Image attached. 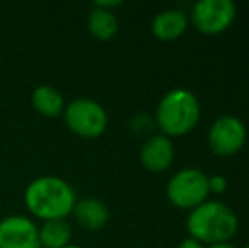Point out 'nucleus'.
I'll list each match as a JSON object with an SVG mask.
<instances>
[{
    "instance_id": "nucleus-1",
    "label": "nucleus",
    "mask_w": 249,
    "mask_h": 248,
    "mask_svg": "<svg viewBox=\"0 0 249 248\" xmlns=\"http://www.w3.org/2000/svg\"><path fill=\"white\" fill-rule=\"evenodd\" d=\"M76 202L73 187L65 179L44 175L34 179L24 191V204L27 211L41 221L66 219Z\"/></svg>"
},
{
    "instance_id": "nucleus-2",
    "label": "nucleus",
    "mask_w": 249,
    "mask_h": 248,
    "mask_svg": "<svg viewBox=\"0 0 249 248\" xmlns=\"http://www.w3.org/2000/svg\"><path fill=\"white\" fill-rule=\"evenodd\" d=\"M239 229V218L231 206L217 199H207L188 212V236L202 245L229 242Z\"/></svg>"
},
{
    "instance_id": "nucleus-3",
    "label": "nucleus",
    "mask_w": 249,
    "mask_h": 248,
    "mask_svg": "<svg viewBox=\"0 0 249 248\" xmlns=\"http://www.w3.org/2000/svg\"><path fill=\"white\" fill-rule=\"evenodd\" d=\"M200 116L202 109L198 97L188 89H173L168 90L158 102L154 123L161 134L173 139L194 131Z\"/></svg>"
},
{
    "instance_id": "nucleus-4",
    "label": "nucleus",
    "mask_w": 249,
    "mask_h": 248,
    "mask_svg": "<svg viewBox=\"0 0 249 248\" xmlns=\"http://www.w3.org/2000/svg\"><path fill=\"white\" fill-rule=\"evenodd\" d=\"M209 175L195 167H187L171 175L166 184V197L171 206L192 211L209 199Z\"/></svg>"
},
{
    "instance_id": "nucleus-5",
    "label": "nucleus",
    "mask_w": 249,
    "mask_h": 248,
    "mask_svg": "<svg viewBox=\"0 0 249 248\" xmlns=\"http://www.w3.org/2000/svg\"><path fill=\"white\" fill-rule=\"evenodd\" d=\"M63 119L73 134L83 139L99 138L107 131L108 126V116L104 106L97 100L85 99V97L66 104L63 111Z\"/></svg>"
},
{
    "instance_id": "nucleus-6",
    "label": "nucleus",
    "mask_w": 249,
    "mask_h": 248,
    "mask_svg": "<svg viewBox=\"0 0 249 248\" xmlns=\"http://www.w3.org/2000/svg\"><path fill=\"white\" fill-rule=\"evenodd\" d=\"M236 16L237 7L232 0H198L190 10L192 24L207 36L226 33L236 20Z\"/></svg>"
},
{
    "instance_id": "nucleus-7",
    "label": "nucleus",
    "mask_w": 249,
    "mask_h": 248,
    "mask_svg": "<svg viewBox=\"0 0 249 248\" xmlns=\"http://www.w3.org/2000/svg\"><path fill=\"white\" fill-rule=\"evenodd\" d=\"M248 139V128L243 119L237 116L217 117L209 128L207 143L212 153L219 156H232L244 148Z\"/></svg>"
},
{
    "instance_id": "nucleus-8",
    "label": "nucleus",
    "mask_w": 249,
    "mask_h": 248,
    "mask_svg": "<svg viewBox=\"0 0 249 248\" xmlns=\"http://www.w3.org/2000/svg\"><path fill=\"white\" fill-rule=\"evenodd\" d=\"M0 248H41L39 226L27 216H7L0 221Z\"/></svg>"
},
{
    "instance_id": "nucleus-9",
    "label": "nucleus",
    "mask_w": 249,
    "mask_h": 248,
    "mask_svg": "<svg viewBox=\"0 0 249 248\" xmlns=\"http://www.w3.org/2000/svg\"><path fill=\"white\" fill-rule=\"evenodd\" d=\"M139 160H141L142 167L149 172L160 173L168 170L175 160L173 139L161 133L148 136V139L142 143L141 150H139Z\"/></svg>"
},
{
    "instance_id": "nucleus-10",
    "label": "nucleus",
    "mask_w": 249,
    "mask_h": 248,
    "mask_svg": "<svg viewBox=\"0 0 249 248\" xmlns=\"http://www.w3.org/2000/svg\"><path fill=\"white\" fill-rule=\"evenodd\" d=\"M71 214L76 225L90 233L104 229L110 219V211H108L107 204L97 197L76 199Z\"/></svg>"
},
{
    "instance_id": "nucleus-11",
    "label": "nucleus",
    "mask_w": 249,
    "mask_h": 248,
    "mask_svg": "<svg viewBox=\"0 0 249 248\" xmlns=\"http://www.w3.org/2000/svg\"><path fill=\"white\" fill-rule=\"evenodd\" d=\"M188 27V17L180 9H164L154 16L151 22V33L160 41H175L185 34Z\"/></svg>"
},
{
    "instance_id": "nucleus-12",
    "label": "nucleus",
    "mask_w": 249,
    "mask_h": 248,
    "mask_svg": "<svg viewBox=\"0 0 249 248\" xmlns=\"http://www.w3.org/2000/svg\"><path fill=\"white\" fill-rule=\"evenodd\" d=\"M31 102L37 114L44 117H59L65 111V99L61 92L51 85H39L34 89Z\"/></svg>"
},
{
    "instance_id": "nucleus-13",
    "label": "nucleus",
    "mask_w": 249,
    "mask_h": 248,
    "mask_svg": "<svg viewBox=\"0 0 249 248\" xmlns=\"http://www.w3.org/2000/svg\"><path fill=\"white\" fill-rule=\"evenodd\" d=\"M87 27L97 41L105 43L119 33V19L112 10H105L93 5L87 17Z\"/></svg>"
},
{
    "instance_id": "nucleus-14",
    "label": "nucleus",
    "mask_w": 249,
    "mask_h": 248,
    "mask_svg": "<svg viewBox=\"0 0 249 248\" xmlns=\"http://www.w3.org/2000/svg\"><path fill=\"white\" fill-rule=\"evenodd\" d=\"M73 229L68 219H51L43 221L39 226V247L41 248H65L70 245Z\"/></svg>"
},
{
    "instance_id": "nucleus-15",
    "label": "nucleus",
    "mask_w": 249,
    "mask_h": 248,
    "mask_svg": "<svg viewBox=\"0 0 249 248\" xmlns=\"http://www.w3.org/2000/svg\"><path fill=\"white\" fill-rule=\"evenodd\" d=\"M153 119H149L148 116H138L132 119L131 123V128L134 133H138V134H146V133H149L151 129H153Z\"/></svg>"
},
{
    "instance_id": "nucleus-16",
    "label": "nucleus",
    "mask_w": 249,
    "mask_h": 248,
    "mask_svg": "<svg viewBox=\"0 0 249 248\" xmlns=\"http://www.w3.org/2000/svg\"><path fill=\"white\" fill-rule=\"evenodd\" d=\"M227 186H229V182H227L226 177L220 175V173L209 175V189H210V192H213V194H222V192H226Z\"/></svg>"
},
{
    "instance_id": "nucleus-17",
    "label": "nucleus",
    "mask_w": 249,
    "mask_h": 248,
    "mask_svg": "<svg viewBox=\"0 0 249 248\" xmlns=\"http://www.w3.org/2000/svg\"><path fill=\"white\" fill-rule=\"evenodd\" d=\"M93 5L100 7V9H105V10H112V12H114V9L121 7L122 2L121 0H99V2H95Z\"/></svg>"
},
{
    "instance_id": "nucleus-18",
    "label": "nucleus",
    "mask_w": 249,
    "mask_h": 248,
    "mask_svg": "<svg viewBox=\"0 0 249 248\" xmlns=\"http://www.w3.org/2000/svg\"><path fill=\"white\" fill-rule=\"evenodd\" d=\"M177 248H205V245H202L200 242H197V240H194V238H185V240H181L180 242V245H178Z\"/></svg>"
},
{
    "instance_id": "nucleus-19",
    "label": "nucleus",
    "mask_w": 249,
    "mask_h": 248,
    "mask_svg": "<svg viewBox=\"0 0 249 248\" xmlns=\"http://www.w3.org/2000/svg\"><path fill=\"white\" fill-rule=\"evenodd\" d=\"M207 248H237V247L232 245L231 242H224V243H215V245H209Z\"/></svg>"
},
{
    "instance_id": "nucleus-20",
    "label": "nucleus",
    "mask_w": 249,
    "mask_h": 248,
    "mask_svg": "<svg viewBox=\"0 0 249 248\" xmlns=\"http://www.w3.org/2000/svg\"><path fill=\"white\" fill-rule=\"evenodd\" d=\"M65 248H83V247H80V245H71V243H70L68 247H65Z\"/></svg>"
},
{
    "instance_id": "nucleus-21",
    "label": "nucleus",
    "mask_w": 249,
    "mask_h": 248,
    "mask_svg": "<svg viewBox=\"0 0 249 248\" xmlns=\"http://www.w3.org/2000/svg\"><path fill=\"white\" fill-rule=\"evenodd\" d=\"M244 248H249V242L246 243V247H244Z\"/></svg>"
}]
</instances>
